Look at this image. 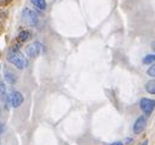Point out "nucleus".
Here are the masks:
<instances>
[{"instance_id": "nucleus-11", "label": "nucleus", "mask_w": 155, "mask_h": 145, "mask_svg": "<svg viewBox=\"0 0 155 145\" xmlns=\"http://www.w3.org/2000/svg\"><path fill=\"white\" fill-rule=\"evenodd\" d=\"M29 37H31V33H29V32L22 31V32L20 33V35H18V39H20V42H26V40L29 39Z\"/></svg>"}, {"instance_id": "nucleus-13", "label": "nucleus", "mask_w": 155, "mask_h": 145, "mask_svg": "<svg viewBox=\"0 0 155 145\" xmlns=\"http://www.w3.org/2000/svg\"><path fill=\"white\" fill-rule=\"evenodd\" d=\"M147 73H148V76H150V77H155V65H153L151 67L148 68Z\"/></svg>"}, {"instance_id": "nucleus-1", "label": "nucleus", "mask_w": 155, "mask_h": 145, "mask_svg": "<svg viewBox=\"0 0 155 145\" xmlns=\"http://www.w3.org/2000/svg\"><path fill=\"white\" fill-rule=\"evenodd\" d=\"M8 60L14 65L16 66L18 69H23L25 67H27L28 62L25 57V55L20 51V49L17 48H11L10 51H9V55H8Z\"/></svg>"}, {"instance_id": "nucleus-3", "label": "nucleus", "mask_w": 155, "mask_h": 145, "mask_svg": "<svg viewBox=\"0 0 155 145\" xmlns=\"http://www.w3.org/2000/svg\"><path fill=\"white\" fill-rule=\"evenodd\" d=\"M140 108L142 111L149 116L155 108V100H151V99H142L140 100Z\"/></svg>"}, {"instance_id": "nucleus-14", "label": "nucleus", "mask_w": 155, "mask_h": 145, "mask_svg": "<svg viewBox=\"0 0 155 145\" xmlns=\"http://www.w3.org/2000/svg\"><path fill=\"white\" fill-rule=\"evenodd\" d=\"M111 145H122V143H120V141H116V143H112Z\"/></svg>"}, {"instance_id": "nucleus-10", "label": "nucleus", "mask_w": 155, "mask_h": 145, "mask_svg": "<svg viewBox=\"0 0 155 145\" xmlns=\"http://www.w3.org/2000/svg\"><path fill=\"white\" fill-rule=\"evenodd\" d=\"M6 87H5V84H4V82L3 81H0V99H3V100H6L5 99V96H8L6 95Z\"/></svg>"}, {"instance_id": "nucleus-6", "label": "nucleus", "mask_w": 155, "mask_h": 145, "mask_svg": "<svg viewBox=\"0 0 155 145\" xmlns=\"http://www.w3.org/2000/svg\"><path fill=\"white\" fill-rule=\"evenodd\" d=\"M23 102V96L20 92H14L12 96H11V105L14 107H20Z\"/></svg>"}, {"instance_id": "nucleus-15", "label": "nucleus", "mask_w": 155, "mask_h": 145, "mask_svg": "<svg viewBox=\"0 0 155 145\" xmlns=\"http://www.w3.org/2000/svg\"><path fill=\"white\" fill-rule=\"evenodd\" d=\"M140 145H148V141H147V140H145V141H143V143H142V144H140Z\"/></svg>"}, {"instance_id": "nucleus-7", "label": "nucleus", "mask_w": 155, "mask_h": 145, "mask_svg": "<svg viewBox=\"0 0 155 145\" xmlns=\"http://www.w3.org/2000/svg\"><path fill=\"white\" fill-rule=\"evenodd\" d=\"M31 3L39 10H45L47 9V3L45 0H31Z\"/></svg>"}, {"instance_id": "nucleus-9", "label": "nucleus", "mask_w": 155, "mask_h": 145, "mask_svg": "<svg viewBox=\"0 0 155 145\" xmlns=\"http://www.w3.org/2000/svg\"><path fill=\"white\" fill-rule=\"evenodd\" d=\"M5 78H6V82H9L10 84H14L16 82V77L11 71H5Z\"/></svg>"}, {"instance_id": "nucleus-5", "label": "nucleus", "mask_w": 155, "mask_h": 145, "mask_svg": "<svg viewBox=\"0 0 155 145\" xmlns=\"http://www.w3.org/2000/svg\"><path fill=\"white\" fill-rule=\"evenodd\" d=\"M145 126H147V120H145L144 116H140V117H138V118L136 120V122H134L133 132H134L136 134H139V133H142V132L145 129Z\"/></svg>"}, {"instance_id": "nucleus-8", "label": "nucleus", "mask_w": 155, "mask_h": 145, "mask_svg": "<svg viewBox=\"0 0 155 145\" xmlns=\"http://www.w3.org/2000/svg\"><path fill=\"white\" fill-rule=\"evenodd\" d=\"M145 90L150 94H155V79L153 81H149L147 84H145Z\"/></svg>"}, {"instance_id": "nucleus-2", "label": "nucleus", "mask_w": 155, "mask_h": 145, "mask_svg": "<svg viewBox=\"0 0 155 145\" xmlns=\"http://www.w3.org/2000/svg\"><path fill=\"white\" fill-rule=\"evenodd\" d=\"M22 15H23V20H25V22H26L27 24H29V26H35V24L38 23V16H37V14H35L33 10L26 8V9H23Z\"/></svg>"}, {"instance_id": "nucleus-4", "label": "nucleus", "mask_w": 155, "mask_h": 145, "mask_svg": "<svg viewBox=\"0 0 155 145\" xmlns=\"http://www.w3.org/2000/svg\"><path fill=\"white\" fill-rule=\"evenodd\" d=\"M42 48H43V47H42L41 43H33V44H31V45L27 47L26 54H27L29 57H37L38 55L41 54Z\"/></svg>"}, {"instance_id": "nucleus-12", "label": "nucleus", "mask_w": 155, "mask_h": 145, "mask_svg": "<svg viewBox=\"0 0 155 145\" xmlns=\"http://www.w3.org/2000/svg\"><path fill=\"white\" fill-rule=\"evenodd\" d=\"M151 62H155V55H147L144 59H143V63H151Z\"/></svg>"}]
</instances>
